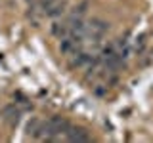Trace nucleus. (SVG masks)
<instances>
[{
	"label": "nucleus",
	"mask_w": 153,
	"mask_h": 143,
	"mask_svg": "<svg viewBox=\"0 0 153 143\" xmlns=\"http://www.w3.org/2000/svg\"><path fill=\"white\" fill-rule=\"evenodd\" d=\"M109 31V23L103 21V19L100 17H94L92 21L88 23V32H90V38H94V40H98V38H102L105 32Z\"/></svg>",
	"instance_id": "f257e3e1"
},
{
	"label": "nucleus",
	"mask_w": 153,
	"mask_h": 143,
	"mask_svg": "<svg viewBox=\"0 0 153 143\" xmlns=\"http://www.w3.org/2000/svg\"><path fill=\"white\" fill-rule=\"evenodd\" d=\"M65 139L67 141H90L92 137H90V132L86 130V128H80V126H69L65 132Z\"/></svg>",
	"instance_id": "f03ea898"
},
{
	"label": "nucleus",
	"mask_w": 153,
	"mask_h": 143,
	"mask_svg": "<svg viewBox=\"0 0 153 143\" xmlns=\"http://www.w3.org/2000/svg\"><path fill=\"white\" fill-rule=\"evenodd\" d=\"M19 116H21V109H17L16 103H12V105H8V107H4V111H2V120L8 122L10 126H17Z\"/></svg>",
	"instance_id": "7ed1b4c3"
},
{
	"label": "nucleus",
	"mask_w": 153,
	"mask_h": 143,
	"mask_svg": "<svg viewBox=\"0 0 153 143\" xmlns=\"http://www.w3.org/2000/svg\"><path fill=\"white\" fill-rule=\"evenodd\" d=\"M63 12H65V2H54L50 8L44 10V13H46L48 17H52V19H54V17H59Z\"/></svg>",
	"instance_id": "20e7f679"
},
{
	"label": "nucleus",
	"mask_w": 153,
	"mask_h": 143,
	"mask_svg": "<svg viewBox=\"0 0 153 143\" xmlns=\"http://www.w3.org/2000/svg\"><path fill=\"white\" fill-rule=\"evenodd\" d=\"M73 59H71V67H82V65H86V63H90V57L88 54H84V52H73Z\"/></svg>",
	"instance_id": "39448f33"
},
{
	"label": "nucleus",
	"mask_w": 153,
	"mask_h": 143,
	"mask_svg": "<svg viewBox=\"0 0 153 143\" xmlns=\"http://www.w3.org/2000/svg\"><path fill=\"white\" fill-rule=\"evenodd\" d=\"M86 10H88V2H80L79 6H75V10H73V13H71V15H75V17H82L84 13H86Z\"/></svg>",
	"instance_id": "423d86ee"
},
{
	"label": "nucleus",
	"mask_w": 153,
	"mask_h": 143,
	"mask_svg": "<svg viewBox=\"0 0 153 143\" xmlns=\"http://www.w3.org/2000/svg\"><path fill=\"white\" fill-rule=\"evenodd\" d=\"M94 94L102 97V95H105V94H107V86H98V88H94Z\"/></svg>",
	"instance_id": "0eeeda50"
}]
</instances>
